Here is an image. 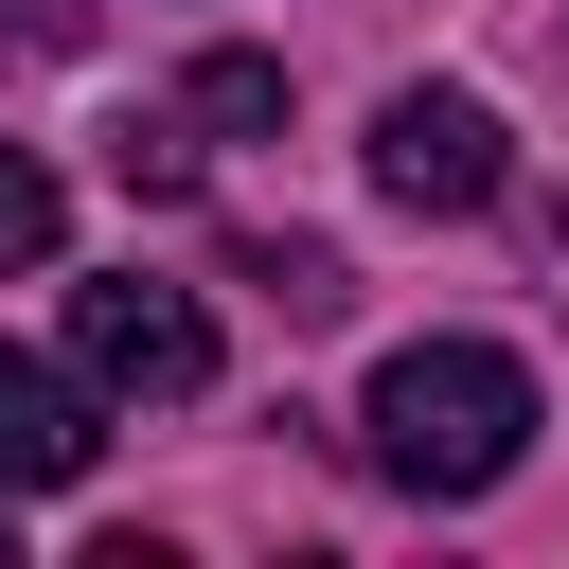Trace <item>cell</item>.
Returning <instances> with one entry per match:
<instances>
[{"mask_svg": "<svg viewBox=\"0 0 569 569\" xmlns=\"http://www.w3.org/2000/svg\"><path fill=\"white\" fill-rule=\"evenodd\" d=\"M356 445H373V480H409V498H498V480L533 462V373H516L498 338H409V356H373Z\"/></svg>", "mask_w": 569, "mask_h": 569, "instance_id": "1", "label": "cell"}, {"mask_svg": "<svg viewBox=\"0 0 569 569\" xmlns=\"http://www.w3.org/2000/svg\"><path fill=\"white\" fill-rule=\"evenodd\" d=\"M71 373H89L107 409H178V391H213V320H196V284H160V267L71 284Z\"/></svg>", "mask_w": 569, "mask_h": 569, "instance_id": "2", "label": "cell"}, {"mask_svg": "<svg viewBox=\"0 0 569 569\" xmlns=\"http://www.w3.org/2000/svg\"><path fill=\"white\" fill-rule=\"evenodd\" d=\"M498 178H516V142H498L480 89H391L373 107V196L391 213H480Z\"/></svg>", "mask_w": 569, "mask_h": 569, "instance_id": "3", "label": "cell"}, {"mask_svg": "<svg viewBox=\"0 0 569 569\" xmlns=\"http://www.w3.org/2000/svg\"><path fill=\"white\" fill-rule=\"evenodd\" d=\"M89 462H107V391L53 373L36 338H0V498H53V480H89Z\"/></svg>", "mask_w": 569, "mask_h": 569, "instance_id": "4", "label": "cell"}, {"mask_svg": "<svg viewBox=\"0 0 569 569\" xmlns=\"http://www.w3.org/2000/svg\"><path fill=\"white\" fill-rule=\"evenodd\" d=\"M107 178L124 196H196V107H124L107 124Z\"/></svg>", "mask_w": 569, "mask_h": 569, "instance_id": "5", "label": "cell"}, {"mask_svg": "<svg viewBox=\"0 0 569 569\" xmlns=\"http://www.w3.org/2000/svg\"><path fill=\"white\" fill-rule=\"evenodd\" d=\"M53 249H71V196H53V160L0 142V267H53Z\"/></svg>", "mask_w": 569, "mask_h": 569, "instance_id": "6", "label": "cell"}, {"mask_svg": "<svg viewBox=\"0 0 569 569\" xmlns=\"http://www.w3.org/2000/svg\"><path fill=\"white\" fill-rule=\"evenodd\" d=\"M178 107H196V124H284V71H267V53H196Z\"/></svg>", "mask_w": 569, "mask_h": 569, "instance_id": "7", "label": "cell"}, {"mask_svg": "<svg viewBox=\"0 0 569 569\" xmlns=\"http://www.w3.org/2000/svg\"><path fill=\"white\" fill-rule=\"evenodd\" d=\"M249 284H267L284 320H338V302H356V284H338V249H249Z\"/></svg>", "mask_w": 569, "mask_h": 569, "instance_id": "8", "label": "cell"}]
</instances>
